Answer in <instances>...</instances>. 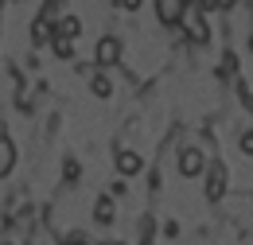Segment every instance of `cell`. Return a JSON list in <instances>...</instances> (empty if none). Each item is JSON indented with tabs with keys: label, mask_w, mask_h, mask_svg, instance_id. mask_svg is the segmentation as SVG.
<instances>
[{
	"label": "cell",
	"mask_w": 253,
	"mask_h": 245,
	"mask_svg": "<svg viewBox=\"0 0 253 245\" xmlns=\"http://www.w3.org/2000/svg\"><path fill=\"white\" fill-rule=\"evenodd\" d=\"M63 31H66V35H78V20L70 16V20H66V24H63Z\"/></svg>",
	"instance_id": "cell-4"
},
{
	"label": "cell",
	"mask_w": 253,
	"mask_h": 245,
	"mask_svg": "<svg viewBox=\"0 0 253 245\" xmlns=\"http://www.w3.org/2000/svg\"><path fill=\"white\" fill-rule=\"evenodd\" d=\"M8 163H12V148L8 140H0V171H8Z\"/></svg>",
	"instance_id": "cell-3"
},
{
	"label": "cell",
	"mask_w": 253,
	"mask_h": 245,
	"mask_svg": "<svg viewBox=\"0 0 253 245\" xmlns=\"http://www.w3.org/2000/svg\"><path fill=\"white\" fill-rule=\"evenodd\" d=\"M117 51H121L117 39H101L97 43V62H117Z\"/></svg>",
	"instance_id": "cell-2"
},
{
	"label": "cell",
	"mask_w": 253,
	"mask_h": 245,
	"mask_svg": "<svg viewBox=\"0 0 253 245\" xmlns=\"http://www.w3.org/2000/svg\"><path fill=\"white\" fill-rule=\"evenodd\" d=\"M140 4H144V0H121V8H128V12H136Z\"/></svg>",
	"instance_id": "cell-5"
},
{
	"label": "cell",
	"mask_w": 253,
	"mask_h": 245,
	"mask_svg": "<svg viewBox=\"0 0 253 245\" xmlns=\"http://www.w3.org/2000/svg\"><path fill=\"white\" fill-rule=\"evenodd\" d=\"M191 0H156V12L164 24H179V16H183V8H187Z\"/></svg>",
	"instance_id": "cell-1"
}]
</instances>
